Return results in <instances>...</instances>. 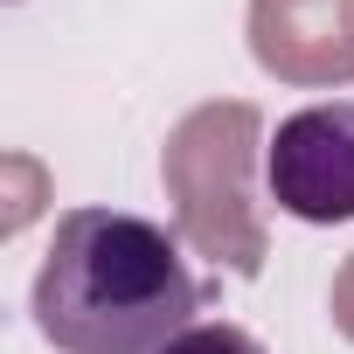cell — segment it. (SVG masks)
<instances>
[{"label": "cell", "mask_w": 354, "mask_h": 354, "mask_svg": "<svg viewBox=\"0 0 354 354\" xmlns=\"http://www.w3.org/2000/svg\"><path fill=\"white\" fill-rule=\"evenodd\" d=\"M257 146H264V111L250 97H216V104H195L174 125L167 153H160V181H167L181 236L236 278H257L264 257H271L264 209H257V188H250Z\"/></svg>", "instance_id": "7a4b0ae2"}, {"label": "cell", "mask_w": 354, "mask_h": 354, "mask_svg": "<svg viewBox=\"0 0 354 354\" xmlns=\"http://www.w3.org/2000/svg\"><path fill=\"white\" fill-rule=\"evenodd\" d=\"M271 202L299 223H354V104H313L278 125Z\"/></svg>", "instance_id": "3957f363"}, {"label": "cell", "mask_w": 354, "mask_h": 354, "mask_svg": "<svg viewBox=\"0 0 354 354\" xmlns=\"http://www.w3.org/2000/svg\"><path fill=\"white\" fill-rule=\"evenodd\" d=\"M167 354H264V347H257V333H243V326L216 319V326H188Z\"/></svg>", "instance_id": "5b68a950"}, {"label": "cell", "mask_w": 354, "mask_h": 354, "mask_svg": "<svg viewBox=\"0 0 354 354\" xmlns=\"http://www.w3.org/2000/svg\"><path fill=\"white\" fill-rule=\"evenodd\" d=\"M250 56L299 91L354 84V0H250Z\"/></svg>", "instance_id": "277c9868"}, {"label": "cell", "mask_w": 354, "mask_h": 354, "mask_svg": "<svg viewBox=\"0 0 354 354\" xmlns=\"http://www.w3.org/2000/svg\"><path fill=\"white\" fill-rule=\"evenodd\" d=\"M195 299L174 236L125 209H70L35 271V326L56 354H167Z\"/></svg>", "instance_id": "6da1fadb"}, {"label": "cell", "mask_w": 354, "mask_h": 354, "mask_svg": "<svg viewBox=\"0 0 354 354\" xmlns=\"http://www.w3.org/2000/svg\"><path fill=\"white\" fill-rule=\"evenodd\" d=\"M333 326H340V333L354 340V257H347V264L333 271Z\"/></svg>", "instance_id": "8992f818"}]
</instances>
